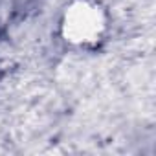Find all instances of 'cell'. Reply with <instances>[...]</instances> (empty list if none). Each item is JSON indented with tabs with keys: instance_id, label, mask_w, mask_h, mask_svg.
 Listing matches in <instances>:
<instances>
[{
	"instance_id": "6da1fadb",
	"label": "cell",
	"mask_w": 156,
	"mask_h": 156,
	"mask_svg": "<svg viewBox=\"0 0 156 156\" xmlns=\"http://www.w3.org/2000/svg\"><path fill=\"white\" fill-rule=\"evenodd\" d=\"M107 30V15L94 0H73L62 13L61 35L73 46H94Z\"/></svg>"
}]
</instances>
